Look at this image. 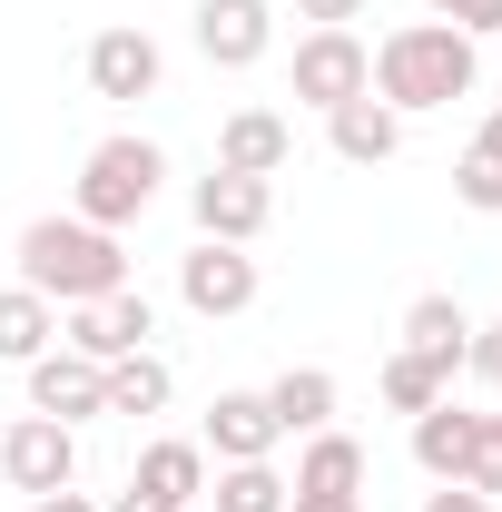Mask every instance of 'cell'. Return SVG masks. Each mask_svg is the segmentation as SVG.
I'll return each instance as SVG.
<instances>
[{
    "label": "cell",
    "mask_w": 502,
    "mask_h": 512,
    "mask_svg": "<svg viewBox=\"0 0 502 512\" xmlns=\"http://www.w3.org/2000/svg\"><path fill=\"white\" fill-rule=\"evenodd\" d=\"M296 20H306V30H355L365 0H296Z\"/></svg>",
    "instance_id": "cell-28"
},
{
    "label": "cell",
    "mask_w": 502,
    "mask_h": 512,
    "mask_svg": "<svg viewBox=\"0 0 502 512\" xmlns=\"http://www.w3.org/2000/svg\"><path fill=\"white\" fill-rule=\"evenodd\" d=\"M463 483H473V493H502V414H483V434H473V463H463Z\"/></svg>",
    "instance_id": "cell-26"
},
{
    "label": "cell",
    "mask_w": 502,
    "mask_h": 512,
    "mask_svg": "<svg viewBox=\"0 0 502 512\" xmlns=\"http://www.w3.org/2000/svg\"><path fill=\"white\" fill-rule=\"evenodd\" d=\"M158 40H148V30H99V40H89V89H99V99H158Z\"/></svg>",
    "instance_id": "cell-11"
},
{
    "label": "cell",
    "mask_w": 502,
    "mask_h": 512,
    "mask_svg": "<svg viewBox=\"0 0 502 512\" xmlns=\"http://www.w3.org/2000/svg\"><path fill=\"white\" fill-rule=\"evenodd\" d=\"M50 335H60V306H50V296H30V286H0V365H30V355H50Z\"/></svg>",
    "instance_id": "cell-21"
},
{
    "label": "cell",
    "mask_w": 502,
    "mask_h": 512,
    "mask_svg": "<svg viewBox=\"0 0 502 512\" xmlns=\"http://www.w3.org/2000/svg\"><path fill=\"white\" fill-rule=\"evenodd\" d=\"M325 128H335V158H345V168H384V158L404 148V119L384 109L375 89H365V99H345V109H325Z\"/></svg>",
    "instance_id": "cell-15"
},
{
    "label": "cell",
    "mask_w": 502,
    "mask_h": 512,
    "mask_svg": "<svg viewBox=\"0 0 502 512\" xmlns=\"http://www.w3.org/2000/svg\"><path fill=\"white\" fill-rule=\"evenodd\" d=\"M453 197H463L473 217H502V168H493V158H473V148H463V168H453Z\"/></svg>",
    "instance_id": "cell-24"
},
{
    "label": "cell",
    "mask_w": 502,
    "mask_h": 512,
    "mask_svg": "<svg viewBox=\"0 0 502 512\" xmlns=\"http://www.w3.org/2000/svg\"><path fill=\"white\" fill-rule=\"evenodd\" d=\"M286 512H365V503H345V493H286Z\"/></svg>",
    "instance_id": "cell-32"
},
{
    "label": "cell",
    "mask_w": 502,
    "mask_h": 512,
    "mask_svg": "<svg viewBox=\"0 0 502 512\" xmlns=\"http://www.w3.org/2000/svg\"><path fill=\"white\" fill-rule=\"evenodd\" d=\"M424 512H493V493H473V483H434Z\"/></svg>",
    "instance_id": "cell-29"
},
{
    "label": "cell",
    "mask_w": 502,
    "mask_h": 512,
    "mask_svg": "<svg viewBox=\"0 0 502 512\" xmlns=\"http://www.w3.org/2000/svg\"><path fill=\"white\" fill-rule=\"evenodd\" d=\"M148 335H158V306H148L138 286L99 296V306H60V345H69V355H89V365H119V355H138Z\"/></svg>",
    "instance_id": "cell-4"
},
{
    "label": "cell",
    "mask_w": 502,
    "mask_h": 512,
    "mask_svg": "<svg viewBox=\"0 0 502 512\" xmlns=\"http://www.w3.org/2000/svg\"><path fill=\"white\" fill-rule=\"evenodd\" d=\"M20 286L50 306H99L128 286V247L89 217H30L20 227Z\"/></svg>",
    "instance_id": "cell-2"
},
{
    "label": "cell",
    "mask_w": 502,
    "mask_h": 512,
    "mask_svg": "<svg viewBox=\"0 0 502 512\" xmlns=\"http://www.w3.org/2000/svg\"><path fill=\"white\" fill-rule=\"evenodd\" d=\"M286 493H345V503H365V444L355 434H306V453H296V483Z\"/></svg>",
    "instance_id": "cell-16"
},
{
    "label": "cell",
    "mask_w": 502,
    "mask_h": 512,
    "mask_svg": "<svg viewBox=\"0 0 502 512\" xmlns=\"http://www.w3.org/2000/svg\"><path fill=\"white\" fill-rule=\"evenodd\" d=\"M266 414H276V434H325L335 424V375L325 365H286L266 384Z\"/></svg>",
    "instance_id": "cell-18"
},
{
    "label": "cell",
    "mask_w": 502,
    "mask_h": 512,
    "mask_svg": "<svg viewBox=\"0 0 502 512\" xmlns=\"http://www.w3.org/2000/svg\"><path fill=\"white\" fill-rule=\"evenodd\" d=\"M188 512H207V503H188Z\"/></svg>",
    "instance_id": "cell-35"
},
{
    "label": "cell",
    "mask_w": 502,
    "mask_h": 512,
    "mask_svg": "<svg viewBox=\"0 0 502 512\" xmlns=\"http://www.w3.org/2000/svg\"><path fill=\"white\" fill-rule=\"evenodd\" d=\"M178 296H188V316L227 325L256 306V256L247 247H217V237H197L188 256H178Z\"/></svg>",
    "instance_id": "cell-6"
},
{
    "label": "cell",
    "mask_w": 502,
    "mask_h": 512,
    "mask_svg": "<svg viewBox=\"0 0 502 512\" xmlns=\"http://www.w3.org/2000/svg\"><path fill=\"white\" fill-rule=\"evenodd\" d=\"M138 493H158L168 512H188L197 493H207V444H188V434H158V444L138 453V473H128Z\"/></svg>",
    "instance_id": "cell-14"
},
{
    "label": "cell",
    "mask_w": 502,
    "mask_h": 512,
    "mask_svg": "<svg viewBox=\"0 0 502 512\" xmlns=\"http://www.w3.org/2000/svg\"><path fill=\"white\" fill-rule=\"evenodd\" d=\"M404 345H414V355H434L443 375H453V365H463V345H473V316H463L453 296H414V306H404Z\"/></svg>",
    "instance_id": "cell-20"
},
{
    "label": "cell",
    "mask_w": 502,
    "mask_h": 512,
    "mask_svg": "<svg viewBox=\"0 0 502 512\" xmlns=\"http://www.w3.org/2000/svg\"><path fill=\"white\" fill-rule=\"evenodd\" d=\"M30 512H109V503H89L79 483H60V493H40V503H30Z\"/></svg>",
    "instance_id": "cell-30"
},
{
    "label": "cell",
    "mask_w": 502,
    "mask_h": 512,
    "mask_svg": "<svg viewBox=\"0 0 502 512\" xmlns=\"http://www.w3.org/2000/svg\"><path fill=\"white\" fill-rule=\"evenodd\" d=\"M473 434H483V414H463V404L443 394L434 414H414V463H424L434 483H463V463H473Z\"/></svg>",
    "instance_id": "cell-17"
},
{
    "label": "cell",
    "mask_w": 502,
    "mask_h": 512,
    "mask_svg": "<svg viewBox=\"0 0 502 512\" xmlns=\"http://www.w3.org/2000/svg\"><path fill=\"white\" fill-rule=\"evenodd\" d=\"M197 50H207V69H256L276 50V10L266 0H197Z\"/></svg>",
    "instance_id": "cell-9"
},
{
    "label": "cell",
    "mask_w": 502,
    "mask_h": 512,
    "mask_svg": "<svg viewBox=\"0 0 502 512\" xmlns=\"http://www.w3.org/2000/svg\"><path fill=\"white\" fill-rule=\"evenodd\" d=\"M296 158V128L276 119V109H227L217 128V168H237V178H276Z\"/></svg>",
    "instance_id": "cell-12"
},
{
    "label": "cell",
    "mask_w": 502,
    "mask_h": 512,
    "mask_svg": "<svg viewBox=\"0 0 502 512\" xmlns=\"http://www.w3.org/2000/svg\"><path fill=\"white\" fill-rule=\"evenodd\" d=\"M197 503L207 512H286V473L276 463H217V483Z\"/></svg>",
    "instance_id": "cell-22"
},
{
    "label": "cell",
    "mask_w": 502,
    "mask_h": 512,
    "mask_svg": "<svg viewBox=\"0 0 502 512\" xmlns=\"http://www.w3.org/2000/svg\"><path fill=\"white\" fill-rule=\"evenodd\" d=\"M188 207H197V237H217V247H256L266 217H276V188H266V178H237V168H207Z\"/></svg>",
    "instance_id": "cell-8"
},
{
    "label": "cell",
    "mask_w": 502,
    "mask_h": 512,
    "mask_svg": "<svg viewBox=\"0 0 502 512\" xmlns=\"http://www.w3.org/2000/svg\"><path fill=\"white\" fill-rule=\"evenodd\" d=\"M109 512H168V503H158V493H138V483H128V493H119V503H109Z\"/></svg>",
    "instance_id": "cell-33"
},
{
    "label": "cell",
    "mask_w": 502,
    "mask_h": 512,
    "mask_svg": "<svg viewBox=\"0 0 502 512\" xmlns=\"http://www.w3.org/2000/svg\"><path fill=\"white\" fill-rule=\"evenodd\" d=\"M443 394H453V375H443L434 355H414V345L384 355V404H394V414H434Z\"/></svg>",
    "instance_id": "cell-23"
},
{
    "label": "cell",
    "mask_w": 502,
    "mask_h": 512,
    "mask_svg": "<svg viewBox=\"0 0 502 512\" xmlns=\"http://www.w3.org/2000/svg\"><path fill=\"white\" fill-rule=\"evenodd\" d=\"M99 384H109V414H128V424H138V414H168V394H178L168 355H148V345L119 355V365H99Z\"/></svg>",
    "instance_id": "cell-19"
},
{
    "label": "cell",
    "mask_w": 502,
    "mask_h": 512,
    "mask_svg": "<svg viewBox=\"0 0 502 512\" xmlns=\"http://www.w3.org/2000/svg\"><path fill=\"white\" fill-rule=\"evenodd\" d=\"M463 365H473V375H483V384L502 394V325H473V345H463Z\"/></svg>",
    "instance_id": "cell-27"
},
{
    "label": "cell",
    "mask_w": 502,
    "mask_h": 512,
    "mask_svg": "<svg viewBox=\"0 0 502 512\" xmlns=\"http://www.w3.org/2000/svg\"><path fill=\"white\" fill-rule=\"evenodd\" d=\"M424 20H453L463 40H483V30L502 40V0H424Z\"/></svg>",
    "instance_id": "cell-25"
},
{
    "label": "cell",
    "mask_w": 502,
    "mask_h": 512,
    "mask_svg": "<svg viewBox=\"0 0 502 512\" xmlns=\"http://www.w3.org/2000/svg\"><path fill=\"white\" fill-rule=\"evenodd\" d=\"M0 473H10V493H60V483H79V434L69 424H50V414H20L10 434H0Z\"/></svg>",
    "instance_id": "cell-7"
},
{
    "label": "cell",
    "mask_w": 502,
    "mask_h": 512,
    "mask_svg": "<svg viewBox=\"0 0 502 512\" xmlns=\"http://www.w3.org/2000/svg\"><path fill=\"white\" fill-rule=\"evenodd\" d=\"M30 414H50V424H89V414H109L99 365H89V355H69V345L30 355Z\"/></svg>",
    "instance_id": "cell-10"
},
{
    "label": "cell",
    "mask_w": 502,
    "mask_h": 512,
    "mask_svg": "<svg viewBox=\"0 0 502 512\" xmlns=\"http://www.w3.org/2000/svg\"><path fill=\"white\" fill-rule=\"evenodd\" d=\"M375 89V50L355 40V30H306L296 40V99L306 109H345V99H365Z\"/></svg>",
    "instance_id": "cell-5"
},
{
    "label": "cell",
    "mask_w": 502,
    "mask_h": 512,
    "mask_svg": "<svg viewBox=\"0 0 502 512\" xmlns=\"http://www.w3.org/2000/svg\"><path fill=\"white\" fill-rule=\"evenodd\" d=\"M473 158H493V168H502V109H483V128H473Z\"/></svg>",
    "instance_id": "cell-31"
},
{
    "label": "cell",
    "mask_w": 502,
    "mask_h": 512,
    "mask_svg": "<svg viewBox=\"0 0 502 512\" xmlns=\"http://www.w3.org/2000/svg\"><path fill=\"white\" fill-rule=\"evenodd\" d=\"M493 79H502V50H493Z\"/></svg>",
    "instance_id": "cell-34"
},
{
    "label": "cell",
    "mask_w": 502,
    "mask_h": 512,
    "mask_svg": "<svg viewBox=\"0 0 502 512\" xmlns=\"http://www.w3.org/2000/svg\"><path fill=\"white\" fill-rule=\"evenodd\" d=\"M197 444L217 453V463H266V453L286 444V434H276L266 394H217V404H207V434H197Z\"/></svg>",
    "instance_id": "cell-13"
},
{
    "label": "cell",
    "mask_w": 502,
    "mask_h": 512,
    "mask_svg": "<svg viewBox=\"0 0 502 512\" xmlns=\"http://www.w3.org/2000/svg\"><path fill=\"white\" fill-rule=\"evenodd\" d=\"M158 178H168V158H158V138H138V128H119V138H99L89 158H79V207L69 217H89V227H138L148 207H158Z\"/></svg>",
    "instance_id": "cell-3"
},
{
    "label": "cell",
    "mask_w": 502,
    "mask_h": 512,
    "mask_svg": "<svg viewBox=\"0 0 502 512\" xmlns=\"http://www.w3.org/2000/svg\"><path fill=\"white\" fill-rule=\"evenodd\" d=\"M473 79H483V50H473L453 20H404V30L375 40V99L394 109V119L473 99Z\"/></svg>",
    "instance_id": "cell-1"
}]
</instances>
